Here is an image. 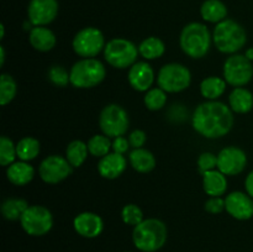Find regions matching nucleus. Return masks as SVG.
Instances as JSON below:
<instances>
[{"mask_svg": "<svg viewBox=\"0 0 253 252\" xmlns=\"http://www.w3.org/2000/svg\"><path fill=\"white\" fill-rule=\"evenodd\" d=\"M193 128L207 138H219L231 131L234 115L230 106L217 100H208L194 110Z\"/></svg>", "mask_w": 253, "mask_h": 252, "instance_id": "nucleus-1", "label": "nucleus"}, {"mask_svg": "<svg viewBox=\"0 0 253 252\" xmlns=\"http://www.w3.org/2000/svg\"><path fill=\"white\" fill-rule=\"evenodd\" d=\"M168 230L160 219H146L133 227V245L141 252H156L165 246Z\"/></svg>", "mask_w": 253, "mask_h": 252, "instance_id": "nucleus-2", "label": "nucleus"}, {"mask_svg": "<svg viewBox=\"0 0 253 252\" xmlns=\"http://www.w3.org/2000/svg\"><path fill=\"white\" fill-rule=\"evenodd\" d=\"M211 41L212 36L209 29L202 22H190L185 25L180 32V48L192 58H203L207 56Z\"/></svg>", "mask_w": 253, "mask_h": 252, "instance_id": "nucleus-3", "label": "nucleus"}, {"mask_svg": "<svg viewBox=\"0 0 253 252\" xmlns=\"http://www.w3.org/2000/svg\"><path fill=\"white\" fill-rule=\"evenodd\" d=\"M212 42L221 53L235 54L246 44L247 34L239 22L231 19H225L215 26Z\"/></svg>", "mask_w": 253, "mask_h": 252, "instance_id": "nucleus-4", "label": "nucleus"}, {"mask_svg": "<svg viewBox=\"0 0 253 252\" xmlns=\"http://www.w3.org/2000/svg\"><path fill=\"white\" fill-rule=\"evenodd\" d=\"M106 69L100 61L95 58H83L74 63L69 77L74 88L89 89L99 85L105 79Z\"/></svg>", "mask_w": 253, "mask_h": 252, "instance_id": "nucleus-5", "label": "nucleus"}, {"mask_svg": "<svg viewBox=\"0 0 253 252\" xmlns=\"http://www.w3.org/2000/svg\"><path fill=\"white\" fill-rule=\"evenodd\" d=\"M138 48L133 42L126 39H113L105 44L104 57L111 67L118 69H125L136 63L138 56Z\"/></svg>", "mask_w": 253, "mask_h": 252, "instance_id": "nucleus-6", "label": "nucleus"}, {"mask_svg": "<svg viewBox=\"0 0 253 252\" xmlns=\"http://www.w3.org/2000/svg\"><path fill=\"white\" fill-rule=\"evenodd\" d=\"M192 74L180 63H168L158 72L157 84L166 93H179L190 85Z\"/></svg>", "mask_w": 253, "mask_h": 252, "instance_id": "nucleus-7", "label": "nucleus"}, {"mask_svg": "<svg viewBox=\"0 0 253 252\" xmlns=\"http://www.w3.org/2000/svg\"><path fill=\"white\" fill-rule=\"evenodd\" d=\"M99 125L104 135L115 138L125 135L130 125V119L123 106L118 104H109L101 110Z\"/></svg>", "mask_w": 253, "mask_h": 252, "instance_id": "nucleus-8", "label": "nucleus"}, {"mask_svg": "<svg viewBox=\"0 0 253 252\" xmlns=\"http://www.w3.org/2000/svg\"><path fill=\"white\" fill-rule=\"evenodd\" d=\"M20 224L30 236H43L51 231L53 226V216L46 207L30 205L22 214Z\"/></svg>", "mask_w": 253, "mask_h": 252, "instance_id": "nucleus-9", "label": "nucleus"}, {"mask_svg": "<svg viewBox=\"0 0 253 252\" xmlns=\"http://www.w3.org/2000/svg\"><path fill=\"white\" fill-rule=\"evenodd\" d=\"M103 32L96 27H84L74 36L72 46L74 52L83 58H94L105 48Z\"/></svg>", "mask_w": 253, "mask_h": 252, "instance_id": "nucleus-10", "label": "nucleus"}, {"mask_svg": "<svg viewBox=\"0 0 253 252\" xmlns=\"http://www.w3.org/2000/svg\"><path fill=\"white\" fill-rule=\"evenodd\" d=\"M253 77L252 62L244 54H232L224 63V79L232 86H244Z\"/></svg>", "mask_w": 253, "mask_h": 252, "instance_id": "nucleus-11", "label": "nucleus"}, {"mask_svg": "<svg viewBox=\"0 0 253 252\" xmlns=\"http://www.w3.org/2000/svg\"><path fill=\"white\" fill-rule=\"evenodd\" d=\"M73 167L66 157L52 155L44 158L39 167L40 177L47 184H57L71 175Z\"/></svg>", "mask_w": 253, "mask_h": 252, "instance_id": "nucleus-12", "label": "nucleus"}, {"mask_svg": "<svg viewBox=\"0 0 253 252\" xmlns=\"http://www.w3.org/2000/svg\"><path fill=\"white\" fill-rule=\"evenodd\" d=\"M247 166V156L244 150L235 146L222 148L217 155V169L225 175L240 174Z\"/></svg>", "mask_w": 253, "mask_h": 252, "instance_id": "nucleus-13", "label": "nucleus"}, {"mask_svg": "<svg viewBox=\"0 0 253 252\" xmlns=\"http://www.w3.org/2000/svg\"><path fill=\"white\" fill-rule=\"evenodd\" d=\"M59 5L57 0H30L27 17L32 26H47L58 15Z\"/></svg>", "mask_w": 253, "mask_h": 252, "instance_id": "nucleus-14", "label": "nucleus"}, {"mask_svg": "<svg viewBox=\"0 0 253 252\" xmlns=\"http://www.w3.org/2000/svg\"><path fill=\"white\" fill-rule=\"evenodd\" d=\"M225 210L237 220H249L253 216V198L244 192H232L225 198Z\"/></svg>", "mask_w": 253, "mask_h": 252, "instance_id": "nucleus-15", "label": "nucleus"}, {"mask_svg": "<svg viewBox=\"0 0 253 252\" xmlns=\"http://www.w3.org/2000/svg\"><path fill=\"white\" fill-rule=\"evenodd\" d=\"M73 227L78 235L85 239H95L103 232L104 221L98 214L84 211L77 215L73 220Z\"/></svg>", "mask_w": 253, "mask_h": 252, "instance_id": "nucleus-16", "label": "nucleus"}, {"mask_svg": "<svg viewBox=\"0 0 253 252\" xmlns=\"http://www.w3.org/2000/svg\"><path fill=\"white\" fill-rule=\"evenodd\" d=\"M155 81V72L147 62H136L128 71V83L135 90L147 91Z\"/></svg>", "mask_w": 253, "mask_h": 252, "instance_id": "nucleus-17", "label": "nucleus"}, {"mask_svg": "<svg viewBox=\"0 0 253 252\" xmlns=\"http://www.w3.org/2000/svg\"><path fill=\"white\" fill-rule=\"evenodd\" d=\"M127 161L125 156L116 152H110L100 158L98 163L99 174L105 179H116L126 169Z\"/></svg>", "mask_w": 253, "mask_h": 252, "instance_id": "nucleus-18", "label": "nucleus"}, {"mask_svg": "<svg viewBox=\"0 0 253 252\" xmlns=\"http://www.w3.org/2000/svg\"><path fill=\"white\" fill-rule=\"evenodd\" d=\"M30 44L36 51L48 52L56 46V36L53 32L46 26H34L30 30L29 35Z\"/></svg>", "mask_w": 253, "mask_h": 252, "instance_id": "nucleus-19", "label": "nucleus"}, {"mask_svg": "<svg viewBox=\"0 0 253 252\" xmlns=\"http://www.w3.org/2000/svg\"><path fill=\"white\" fill-rule=\"evenodd\" d=\"M35 177V169L32 166L25 161H19V162H14L10 166H7L6 169V178L10 183L14 185H26L34 179Z\"/></svg>", "mask_w": 253, "mask_h": 252, "instance_id": "nucleus-20", "label": "nucleus"}, {"mask_svg": "<svg viewBox=\"0 0 253 252\" xmlns=\"http://www.w3.org/2000/svg\"><path fill=\"white\" fill-rule=\"evenodd\" d=\"M203 188L210 197H221L227 190V179L219 169L209 170L203 174Z\"/></svg>", "mask_w": 253, "mask_h": 252, "instance_id": "nucleus-21", "label": "nucleus"}, {"mask_svg": "<svg viewBox=\"0 0 253 252\" xmlns=\"http://www.w3.org/2000/svg\"><path fill=\"white\" fill-rule=\"evenodd\" d=\"M229 105L234 113L237 114H246L252 110L253 108V94L249 89L235 88L230 93L229 96Z\"/></svg>", "mask_w": 253, "mask_h": 252, "instance_id": "nucleus-22", "label": "nucleus"}, {"mask_svg": "<svg viewBox=\"0 0 253 252\" xmlns=\"http://www.w3.org/2000/svg\"><path fill=\"white\" fill-rule=\"evenodd\" d=\"M203 20L211 24H219L227 17V7L221 0H205L200 6Z\"/></svg>", "mask_w": 253, "mask_h": 252, "instance_id": "nucleus-23", "label": "nucleus"}, {"mask_svg": "<svg viewBox=\"0 0 253 252\" xmlns=\"http://www.w3.org/2000/svg\"><path fill=\"white\" fill-rule=\"evenodd\" d=\"M131 167L138 173H148L156 167V158L152 152L145 148H133L128 155Z\"/></svg>", "mask_w": 253, "mask_h": 252, "instance_id": "nucleus-24", "label": "nucleus"}, {"mask_svg": "<svg viewBox=\"0 0 253 252\" xmlns=\"http://www.w3.org/2000/svg\"><path fill=\"white\" fill-rule=\"evenodd\" d=\"M226 90V81L220 77H208L200 83V93L208 100H216Z\"/></svg>", "mask_w": 253, "mask_h": 252, "instance_id": "nucleus-25", "label": "nucleus"}, {"mask_svg": "<svg viewBox=\"0 0 253 252\" xmlns=\"http://www.w3.org/2000/svg\"><path fill=\"white\" fill-rule=\"evenodd\" d=\"M166 46L163 41L158 37L151 36L143 40L138 46V52L145 59H157L165 54Z\"/></svg>", "mask_w": 253, "mask_h": 252, "instance_id": "nucleus-26", "label": "nucleus"}, {"mask_svg": "<svg viewBox=\"0 0 253 252\" xmlns=\"http://www.w3.org/2000/svg\"><path fill=\"white\" fill-rule=\"evenodd\" d=\"M40 151H41L40 141L31 136L21 138L16 145L17 157L20 158V161H25V162L35 160L40 155Z\"/></svg>", "mask_w": 253, "mask_h": 252, "instance_id": "nucleus-27", "label": "nucleus"}, {"mask_svg": "<svg viewBox=\"0 0 253 252\" xmlns=\"http://www.w3.org/2000/svg\"><path fill=\"white\" fill-rule=\"evenodd\" d=\"M88 145L84 143L83 141H72L66 148V158L68 162L71 163L72 167L77 168L81 167L84 162H85L86 157H88Z\"/></svg>", "mask_w": 253, "mask_h": 252, "instance_id": "nucleus-28", "label": "nucleus"}, {"mask_svg": "<svg viewBox=\"0 0 253 252\" xmlns=\"http://www.w3.org/2000/svg\"><path fill=\"white\" fill-rule=\"evenodd\" d=\"M30 205L25 199H19V198H9L1 204V214L6 220L21 219L22 214L27 210Z\"/></svg>", "mask_w": 253, "mask_h": 252, "instance_id": "nucleus-29", "label": "nucleus"}, {"mask_svg": "<svg viewBox=\"0 0 253 252\" xmlns=\"http://www.w3.org/2000/svg\"><path fill=\"white\" fill-rule=\"evenodd\" d=\"M88 145L89 153L94 157H104L108 153H110V150L113 148V143H111L110 137H108L106 135H94L89 138V141L86 142Z\"/></svg>", "mask_w": 253, "mask_h": 252, "instance_id": "nucleus-30", "label": "nucleus"}, {"mask_svg": "<svg viewBox=\"0 0 253 252\" xmlns=\"http://www.w3.org/2000/svg\"><path fill=\"white\" fill-rule=\"evenodd\" d=\"M17 93L16 82L10 74L2 73L0 77V104L2 106L7 105L10 101L14 100Z\"/></svg>", "mask_w": 253, "mask_h": 252, "instance_id": "nucleus-31", "label": "nucleus"}, {"mask_svg": "<svg viewBox=\"0 0 253 252\" xmlns=\"http://www.w3.org/2000/svg\"><path fill=\"white\" fill-rule=\"evenodd\" d=\"M143 103H145L146 108L148 110H161L166 105V103H167V93L163 89H161L160 86L158 88H151L150 90L146 91Z\"/></svg>", "mask_w": 253, "mask_h": 252, "instance_id": "nucleus-32", "label": "nucleus"}, {"mask_svg": "<svg viewBox=\"0 0 253 252\" xmlns=\"http://www.w3.org/2000/svg\"><path fill=\"white\" fill-rule=\"evenodd\" d=\"M17 157L16 145H14L11 140L6 136H1L0 138V165L6 167L15 162Z\"/></svg>", "mask_w": 253, "mask_h": 252, "instance_id": "nucleus-33", "label": "nucleus"}, {"mask_svg": "<svg viewBox=\"0 0 253 252\" xmlns=\"http://www.w3.org/2000/svg\"><path fill=\"white\" fill-rule=\"evenodd\" d=\"M121 219H123V221L126 225H131L133 227L145 220L143 219L142 210L136 204L125 205L123 208V210H121Z\"/></svg>", "mask_w": 253, "mask_h": 252, "instance_id": "nucleus-34", "label": "nucleus"}, {"mask_svg": "<svg viewBox=\"0 0 253 252\" xmlns=\"http://www.w3.org/2000/svg\"><path fill=\"white\" fill-rule=\"evenodd\" d=\"M48 78L57 86H67L68 83H71L69 73L62 66L51 67L48 72Z\"/></svg>", "mask_w": 253, "mask_h": 252, "instance_id": "nucleus-35", "label": "nucleus"}, {"mask_svg": "<svg viewBox=\"0 0 253 252\" xmlns=\"http://www.w3.org/2000/svg\"><path fill=\"white\" fill-rule=\"evenodd\" d=\"M198 168L202 174L217 168V156L211 152H204L198 158Z\"/></svg>", "mask_w": 253, "mask_h": 252, "instance_id": "nucleus-36", "label": "nucleus"}, {"mask_svg": "<svg viewBox=\"0 0 253 252\" xmlns=\"http://www.w3.org/2000/svg\"><path fill=\"white\" fill-rule=\"evenodd\" d=\"M204 208L210 214H220L225 210V199L221 197H210L205 202Z\"/></svg>", "mask_w": 253, "mask_h": 252, "instance_id": "nucleus-37", "label": "nucleus"}, {"mask_svg": "<svg viewBox=\"0 0 253 252\" xmlns=\"http://www.w3.org/2000/svg\"><path fill=\"white\" fill-rule=\"evenodd\" d=\"M128 141H130L131 147L142 148V146L145 145L146 141H147V136H146L145 131L135 130L130 133V136H128Z\"/></svg>", "mask_w": 253, "mask_h": 252, "instance_id": "nucleus-38", "label": "nucleus"}, {"mask_svg": "<svg viewBox=\"0 0 253 252\" xmlns=\"http://www.w3.org/2000/svg\"><path fill=\"white\" fill-rule=\"evenodd\" d=\"M130 141L127 138H125L124 136H119V137L114 138L113 142V152L120 153V155H124L128 151V147H130Z\"/></svg>", "mask_w": 253, "mask_h": 252, "instance_id": "nucleus-39", "label": "nucleus"}, {"mask_svg": "<svg viewBox=\"0 0 253 252\" xmlns=\"http://www.w3.org/2000/svg\"><path fill=\"white\" fill-rule=\"evenodd\" d=\"M245 188H246V192L250 197L253 198V170L249 173V175L246 177L245 180Z\"/></svg>", "mask_w": 253, "mask_h": 252, "instance_id": "nucleus-40", "label": "nucleus"}, {"mask_svg": "<svg viewBox=\"0 0 253 252\" xmlns=\"http://www.w3.org/2000/svg\"><path fill=\"white\" fill-rule=\"evenodd\" d=\"M0 52H1V57H0V64L4 66V62H5V49L4 47H0Z\"/></svg>", "mask_w": 253, "mask_h": 252, "instance_id": "nucleus-41", "label": "nucleus"}, {"mask_svg": "<svg viewBox=\"0 0 253 252\" xmlns=\"http://www.w3.org/2000/svg\"><path fill=\"white\" fill-rule=\"evenodd\" d=\"M245 56L247 57V58L250 59V61H253V48H249L246 51V53H245Z\"/></svg>", "mask_w": 253, "mask_h": 252, "instance_id": "nucleus-42", "label": "nucleus"}, {"mask_svg": "<svg viewBox=\"0 0 253 252\" xmlns=\"http://www.w3.org/2000/svg\"><path fill=\"white\" fill-rule=\"evenodd\" d=\"M0 30H1V36H0V39H4V35H5V26H4V25H1V26H0Z\"/></svg>", "mask_w": 253, "mask_h": 252, "instance_id": "nucleus-43", "label": "nucleus"}]
</instances>
